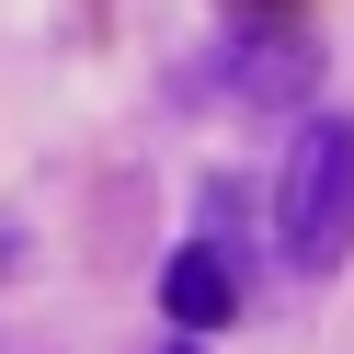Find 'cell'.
I'll use <instances>...</instances> for the list:
<instances>
[{"instance_id": "1", "label": "cell", "mask_w": 354, "mask_h": 354, "mask_svg": "<svg viewBox=\"0 0 354 354\" xmlns=\"http://www.w3.org/2000/svg\"><path fill=\"white\" fill-rule=\"evenodd\" d=\"M274 252L297 274H343L354 263V115H308L274 171Z\"/></svg>"}, {"instance_id": "2", "label": "cell", "mask_w": 354, "mask_h": 354, "mask_svg": "<svg viewBox=\"0 0 354 354\" xmlns=\"http://www.w3.org/2000/svg\"><path fill=\"white\" fill-rule=\"evenodd\" d=\"M160 308H171L183 331L240 320V252H217V240H183V252L160 263Z\"/></svg>"}, {"instance_id": "3", "label": "cell", "mask_w": 354, "mask_h": 354, "mask_svg": "<svg viewBox=\"0 0 354 354\" xmlns=\"http://www.w3.org/2000/svg\"><path fill=\"white\" fill-rule=\"evenodd\" d=\"M229 80H240L252 103H308V80H320V69H308L297 35H252V46L229 57Z\"/></svg>"}, {"instance_id": "4", "label": "cell", "mask_w": 354, "mask_h": 354, "mask_svg": "<svg viewBox=\"0 0 354 354\" xmlns=\"http://www.w3.org/2000/svg\"><path fill=\"white\" fill-rule=\"evenodd\" d=\"M171 354H194V343H171Z\"/></svg>"}]
</instances>
